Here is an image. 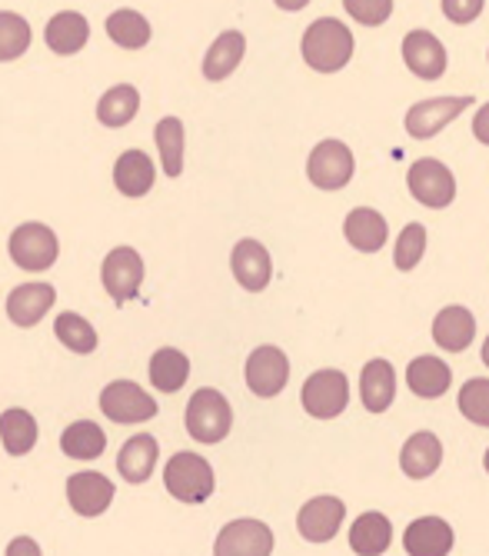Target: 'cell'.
<instances>
[{
    "label": "cell",
    "instance_id": "obj_9",
    "mask_svg": "<svg viewBox=\"0 0 489 556\" xmlns=\"http://www.w3.org/2000/svg\"><path fill=\"white\" fill-rule=\"evenodd\" d=\"M466 108H473V97H433V100H420L416 108L407 111V134L416 140H429L443 130L447 124H453Z\"/></svg>",
    "mask_w": 489,
    "mask_h": 556
},
{
    "label": "cell",
    "instance_id": "obj_32",
    "mask_svg": "<svg viewBox=\"0 0 489 556\" xmlns=\"http://www.w3.org/2000/svg\"><path fill=\"white\" fill-rule=\"evenodd\" d=\"M37 433H40L37 420L21 407H14L0 417V440H4V450L11 453V457H24V453H30L37 443Z\"/></svg>",
    "mask_w": 489,
    "mask_h": 556
},
{
    "label": "cell",
    "instance_id": "obj_38",
    "mask_svg": "<svg viewBox=\"0 0 489 556\" xmlns=\"http://www.w3.org/2000/svg\"><path fill=\"white\" fill-rule=\"evenodd\" d=\"M426 254V227L423 224H407L400 240H397V250H394V264L397 270L410 274Z\"/></svg>",
    "mask_w": 489,
    "mask_h": 556
},
{
    "label": "cell",
    "instance_id": "obj_17",
    "mask_svg": "<svg viewBox=\"0 0 489 556\" xmlns=\"http://www.w3.org/2000/svg\"><path fill=\"white\" fill-rule=\"evenodd\" d=\"M407 556H450L453 527L443 517H420L403 533Z\"/></svg>",
    "mask_w": 489,
    "mask_h": 556
},
{
    "label": "cell",
    "instance_id": "obj_6",
    "mask_svg": "<svg viewBox=\"0 0 489 556\" xmlns=\"http://www.w3.org/2000/svg\"><path fill=\"white\" fill-rule=\"evenodd\" d=\"M101 410L114 424H146L157 417V400L133 380H114L101 393Z\"/></svg>",
    "mask_w": 489,
    "mask_h": 556
},
{
    "label": "cell",
    "instance_id": "obj_45",
    "mask_svg": "<svg viewBox=\"0 0 489 556\" xmlns=\"http://www.w3.org/2000/svg\"><path fill=\"white\" fill-rule=\"evenodd\" d=\"M482 467H486V473H489V450H486V457H482Z\"/></svg>",
    "mask_w": 489,
    "mask_h": 556
},
{
    "label": "cell",
    "instance_id": "obj_3",
    "mask_svg": "<svg viewBox=\"0 0 489 556\" xmlns=\"http://www.w3.org/2000/svg\"><path fill=\"white\" fill-rule=\"evenodd\" d=\"M167 493L180 503H204L214 493V467L201 457V453H173L170 464L164 467Z\"/></svg>",
    "mask_w": 489,
    "mask_h": 556
},
{
    "label": "cell",
    "instance_id": "obj_39",
    "mask_svg": "<svg viewBox=\"0 0 489 556\" xmlns=\"http://www.w3.org/2000/svg\"><path fill=\"white\" fill-rule=\"evenodd\" d=\"M347 14L363 27H379L394 14V0H344Z\"/></svg>",
    "mask_w": 489,
    "mask_h": 556
},
{
    "label": "cell",
    "instance_id": "obj_37",
    "mask_svg": "<svg viewBox=\"0 0 489 556\" xmlns=\"http://www.w3.org/2000/svg\"><path fill=\"white\" fill-rule=\"evenodd\" d=\"M54 333H57V340L67 346V350H74V353H93L96 350V330L80 317V314H61L57 320H54Z\"/></svg>",
    "mask_w": 489,
    "mask_h": 556
},
{
    "label": "cell",
    "instance_id": "obj_8",
    "mask_svg": "<svg viewBox=\"0 0 489 556\" xmlns=\"http://www.w3.org/2000/svg\"><path fill=\"white\" fill-rule=\"evenodd\" d=\"M407 184H410V193L413 200H420L423 207L429 211H443L453 204L456 197V180H453V170L447 164H439L433 157H423V161H413L410 174H407Z\"/></svg>",
    "mask_w": 489,
    "mask_h": 556
},
{
    "label": "cell",
    "instance_id": "obj_13",
    "mask_svg": "<svg viewBox=\"0 0 489 556\" xmlns=\"http://www.w3.org/2000/svg\"><path fill=\"white\" fill-rule=\"evenodd\" d=\"M403 61L420 80H439L447 74V47L429 30H410L403 40Z\"/></svg>",
    "mask_w": 489,
    "mask_h": 556
},
{
    "label": "cell",
    "instance_id": "obj_33",
    "mask_svg": "<svg viewBox=\"0 0 489 556\" xmlns=\"http://www.w3.org/2000/svg\"><path fill=\"white\" fill-rule=\"evenodd\" d=\"M107 37L124 50H140V47L151 43V24H146L143 14L124 8V11H114L107 17Z\"/></svg>",
    "mask_w": 489,
    "mask_h": 556
},
{
    "label": "cell",
    "instance_id": "obj_19",
    "mask_svg": "<svg viewBox=\"0 0 489 556\" xmlns=\"http://www.w3.org/2000/svg\"><path fill=\"white\" fill-rule=\"evenodd\" d=\"M157 457H160V446L151 433H137L130 437L120 453H117V470L127 483H146L157 467Z\"/></svg>",
    "mask_w": 489,
    "mask_h": 556
},
{
    "label": "cell",
    "instance_id": "obj_35",
    "mask_svg": "<svg viewBox=\"0 0 489 556\" xmlns=\"http://www.w3.org/2000/svg\"><path fill=\"white\" fill-rule=\"evenodd\" d=\"M30 47V24L14 14V11H0V61H17L27 54Z\"/></svg>",
    "mask_w": 489,
    "mask_h": 556
},
{
    "label": "cell",
    "instance_id": "obj_5",
    "mask_svg": "<svg viewBox=\"0 0 489 556\" xmlns=\"http://www.w3.org/2000/svg\"><path fill=\"white\" fill-rule=\"evenodd\" d=\"M304 410L313 420H333L347 410L350 403V380L339 370H317L307 383H304Z\"/></svg>",
    "mask_w": 489,
    "mask_h": 556
},
{
    "label": "cell",
    "instance_id": "obj_40",
    "mask_svg": "<svg viewBox=\"0 0 489 556\" xmlns=\"http://www.w3.org/2000/svg\"><path fill=\"white\" fill-rule=\"evenodd\" d=\"M443 14L453 24H469L482 14V0H443Z\"/></svg>",
    "mask_w": 489,
    "mask_h": 556
},
{
    "label": "cell",
    "instance_id": "obj_4",
    "mask_svg": "<svg viewBox=\"0 0 489 556\" xmlns=\"http://www.w3.org/2000/svg\"><path fill=\"white\" fill-rule=\"evenodd\" d=\"M61 254V243H57V233L47 227V224H21L14 233H11V261L21 267V270H30V274H40L47 267H54Z\"/></svg>",
    "mask_w": 489,
    "mask_h": 556
},
{
    "label": "cell",
    "instance_id": "obj_24",
    "mask_svg": "<svg viewBox=\"0 0 489 556\" xmlns=\"http://www.w3.org/2000/svg\"><path fill=\"white\" fill-rule=\"evenodd\" d=\"M476 337V320L466 307H443L433 320V340L447 353H463Z\"/></svg>",
    "mask_w": 489,
    "mask_h": 556
},
{
    "label": "cell",
    "instance_id": "obj_14",
    "mask_svg": "<svg viewBox=\"0 0 489 556\" xmlns=\"http://www.w3.org/2000/svg\"><path fill=\"white\" fill-rule=\"evenodd\" d=\"M143 283V261L133 247H117L104 261V287L117 303H127L137 296Z\"/></svg>",
    "mask_w": 489,
    "mask_h": 556
},
{
    "label": "cell",
    "instance_id": "obj_26",
    "mask_svg": "<svg viewBox=\"0 0 489 556\" xmlns=\"http://www.w3.org/2000/svg\"><path fill=\"white\" fill-rule=\"evenodd\" d=\"M243 54H247V37H243L240 30H223L210 43L207 58H204V77L207 80H227L240 67Z\"/></svg>",
    "mask_w": 489,
    "mask_h": 556
},
{
    "label": "cell",
    "instance_id": "obj_18",
    "mask_svg": "<svg viewBox=\"0 0 489 556\" xmlns=\"http://www.w3.org/2000/svg\"><path fill=\"white\" fill-rule=\"evenodd\" d=\"M439 464H443V443L429 430L413 433L400 450V470L407 480H426L439 470Z\"/></svg>",
    "mask_w": 489,
    "mask_h": 556
},
{
    "label": "cell",
    "instance_id": "obj_43",
    "mask_svg": "<svg viewBox=\"0 0 489 556\" xmlns=\"http://www.w3.org/2000/svg\"><path fill=\"white\" fill-rule=\"evenodd\" d=\"M273 4L280 8V11H304L310 0H273Z\"/></svg>",
    "mask_w": 489,
    "mask_h": 556
},
{
    "label": "cell",
    "instance_id": "obj_12",
    "mask_svg": "<svg viewBox=\"0 0 489 556\" xmlns=\"http://www.w3.org/2000/svg\"><path fill=\"white\" fill-rule=\"evenodd\" d=\"M344 520H347L344 500H336V496H313L307 507H300L297 530L310 543H330L339 533V527H344Z\"/></svg>",
    "mask_w": 489,
    "mask_h": 556
},
{
    "label": "cell",
    "instance_id": "obj_7",
    "mask_svg": "<svg viewBox=\"0 0 489 556\" xmlns=\"http://www.w3.org/2000/svg\"><path fill=\"white\" fill-rule=\"evenodd\" d=\"M353 170H357L353 150L344 140H323V143H317L310 161H307V177L320 190L347 187L353 180Z\"/></svg>",
    "mask_w": 489,
    "mask_h": 556
},
{
    "label": "cell",
    "instance_id": "obj_21",
    "mask_svg": "<svg viewBox=\"0 0 489 556\" xmlns=\"http://www.w3.org/2000/svg\"><path fill=\"white\" fill-rule=\"evenodd\" d=\"M397 396V370L389 361H370L360 374V400L370 414L389 410Z\"/></svg>",
    "mask_w": 489,
    "mask_h": 556
},
{
    "label": "cell",
    "instance_id": "obj_1",
    "mask_svg": "<svg viewBox=\"0 0 489 556\" xmlns=\"http://www.w3.org/2000/svg\"><path fill=\"white\" fill-rule=\"evenodd\" d=\"M353 58V34L344 21L320 17L304 34V61L320 74L344 71Z\"/></svg>",
    "mask_w": 489,
    "mask_h": 556
},
{
    "label": "cell",
    "instance_id": "obj_31",
    "mask_svg": "<svg viewBox=\"0 0 489 556\" xmlns=\"http://www.w3.org/2000/svg\"><path fill=\"white\" fill-rule=\"evenodd\" d=\"M151 380L160 393H177L190 380V361L186 353L173 346H160L151 357Z\"/></svg>",
    "mask_w": 489,
    "mask_h": 556
},
{
    "label": "cell",
    "instance_id": "obj_36",
    "mask_svg": "<svg viewBox=\"0 0 489 556\" xmlns=\"http://www.w3.org/2000/svg\"><path fill=\"white\" fill-rule=\"evenodd\" d=\"M460 414L476 424V427H486L489 430V380L486 377H473L460 387Z\"/></svg>",
    "mask_w": 489,
    "mask_h": 556
},
{
    "label": "cell",
    "instance_id": "obj_41",
    "mask_svg": "<svg viewBox=\"0 0 489 556\" xmlns=\"http://www.w3.org/2000/svg\"><path fill=\"white\" fill-rule=\"evenodd\" d=\"M8 556H40V546H37V540H30V536H17V540H11V546H8Z\"/></svg>",
    "mask_w": 489,
    "mask_h": 556
},
{
    "label": "cell",
    "instance_id": "obj_22",
    "mask_svg": "<svg viewBox=\"0 0 489 556\" xmlns=\"http://www.w3.org/2000/svg\"><path fill=\"white\" fill-rule=\"evenodd\" d=\"M43 40H47V47L54 50V54L70 58V54H77V50H83V43L90 40V24L77 11H61V14H54L51 21H47Z\"/></svg>",
    "mask_w": 489,
    "mask_h": 556
},
{
    "label": "cell",
    "instance_id": "obj_11",
    "mask_svg": "<svg viewBox=\"0 0 489 556\" xmlns=\"http://www.w3.org/2000/svg\"><path fill=\"white\" fill-rule=\"evenodd\" d=\"M289 380V361L280 346H257L250 357H247V387L270 400L276 396Z\"/></svg>",
    "mask_w": 489,
    "mask_h": 556
},
{
    "label": "cell",
    "instance_id": "obj_27",
    "mask_svg": "<svg viewBox=\"0 0 489 556\" xmlns=\"http://www.w3.org/2000/svg\"><path fill=\"white\" fill-rule=\"evenodd\" d=\"M157 180V170H154V161L143 154V150H127L120 154L117 167H114V184L124 197H143L151 193Z\"/></svg>",
    "mask_w": 489,
    "mask_h": 556
},
{
    "label": "cell",
    "instance_id": "obj_16",
    "mask_svg": "<svg viewBox=\"0 0 489 556\" xmlns=\"http://www.w3.org/2000/svg\"><path fill=\"white\" fill-rule=\"evenodd\" d=\"M67 500H70L74 514L101 517L111 507V500H114V483L104 473H93V470L74 473L67 480Z\"/></svg>",
    "mask_w": 489,
    "mask_h": 556
},
{
    "label": "cell",
    "instance_id": "obj_42",
    "mask_svg": "<svg viewBox=\"0 0 489 556\" xmlns=\"http://www.w3.org/2000/svg\"><path fill=\"white\" fill-rule=\"evenodd\" d=\"M473 134H476V140H479V143H486V147H489V104L476 111V117H473Z\"/></svg>",
    "mask_w": 489,
    "mask_h": 556
},
{
    "label": "cell",
    "instance_id": "obj_23",
    "mask_svg": "<svg viewBox=\"0 0 489 556\" xmlns=\"http://www.w3.org/2000/svg\"><path fill=\"white\" fill-rule=\"evenodd\" d=\"M344 237L350 240L353 250H360V254H376V250H383V243L389 237V227H386V220H383L379 211L357 207L344 220Z\"/></svg>",
    "mask_w": 489,
    "mask_h": 556
},
{
    "label": "cell",
    "instance_id": "obj_28",
    "mask_svg": "<svg viewBox=\"0 0 489 556\" xmlns=\"http://www.w3.org/2000/svg\"><path fill=\"white\" fill-rule=\"evenodd\" d=\"M407 383L416 396L423 400H436L443 396L453 383V370L439 361V357H416L410 367H407Z\"/></svg>",
    "mask_w": 489,
    "mask_h": 556
},
{
    "label": "cell",
    "instance_id": "obj_20",
    "mask_svg": "<svg viewBox=\"0 0 489 556\" xmlns=\"http://www.w3.org/2000/svg\"><path fill=\"white\" fill-rule=\"evenodd\" d=\"M54 300H57V290L51 283H24L8 296V317L17 327H34L54 307Z\"/></svg>",
    "mask_w": 489,
    "mask_h": 556
},
{
    "label": "cell",
    "instance_id": "obj_10",
    "mask_svg": "<svg viewBox=\"0 0 489 556\" xmlns=\"http://www.w3.org/2000/svg\"><path fill=\"white\" fill-rule=\"evenodd\" d=\"M273 530L263 520H233L220 530L214 556H270Z\"/></svg>",
    "mask_w": 489,
    "mask_h": 556
},
{
    "label": "cell",
    "instance_id": "obj_29",
    "mask_svg": "<svg viewBox=\"0 0 489 556\" xmlns=\"http://www.w3.org/2000/svg\"><path fill=\"white\" fill-rule=\"evenodd\" d=\"M104 446H107V433L93 420H77L61 437V450L70 460H96L104 453Z\"/></svg>",
    "mask_w": 489,
    "mask_h": 556
},
{
    "label": "cell",
    "instance_id": "obj_44",
    "mask_svg": "<svg viewBox=\"0 0 489 556\" xmlns=\"http://www.w3.org/2000/svg\"><path fill=\"white\" fill-rule=\"evenodd\" d=\"M482 364L489 367V337H486V343H482Z\"/></svg>",
    "mask_w": 489,
    "mask_h": 556
},
{
    "label": "cell",
    "instance_id": "obj_25",
    "mask_svg": "<svg viewBox=\"0 0 489 556\" xmlns=\"http://www.w3.org/2000/svg\"><path fill=\"white\" fill-rule=\"evenodd\" d=\"M389 543H394V523H389V517L370 510V514L353 520V527H350V549L357 556H383L389 549Z\"/></svg>",
    "mask_w": 489,
    "mask_h": 556
},
{
    "label": "cell",
    "instance_id": "obj_34",
    "mask_svg": "<svg viewBox=\"0 0 489 556\" xmlns=\"http://www.w3.org/2000/svg\"><path fill=\"white\" fill-rule=\"evenodd\" d=\"M154 137H157L160 161H164V174L180 177L183 174V124H180V117H164L157 124Z\"/></svg>",
    "mask_w": 489,
    "mask_h": 556
},
{
    "label": "cell",
    "instance_id": "obj_2",
    "mask_svg": "<svg viewBox=\"0 0 489 556\" xmlns=\"http://www.w3.org/2000/svg\"><path fill=\"white\" fill-rule=\"evenodd\" d=\"M233 427V410L220 390H197L186 403V433L197 443H220Z\"/></svg>",
    "mask_w": 489,
    "mask_h": 556
},
{
    "label": "cell",
    "instance_id": "obj_30",
    "mask_svg": "<svg viewBox=\"0 0 489 556\" xmlns=\"http://www.w3.org/2000/svg\"><path fill=\"white\" fill-rule=\"evenodd\" d=\"M137 111H140L137 87L117 84L101 97V104H96V121H101L104 127H127L137 117Z\"/></svg>",
    "mask_w": 489,
    "mask_h": 556
},
{
    "label": "cell",
    "instance_id": "obj_15",
    "mask_svg": "<svg viewBox=\"0 0 489 556\" xmlns=\"http://www.w3.org/2000/svg\"><path fill=\"white\" fill-rule=\"evenodd\" d=\"M230 267H233V277L243 290L250 293H260L270 277H273V264H270V254L260 240H240L230 254Z\"/></svg>",
    "mask_w": 489,
    "mask_h": 556
}]
</instances>
